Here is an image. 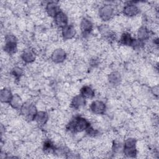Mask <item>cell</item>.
<instances>
[{
    "label": "cell",
    "mask_w": 159,
    "mask_h": 159,
    "mask_svg": "<svg viewBox=\"0 0 159 159\" xmlns=\"http://www.w3.org/2000/svg\"><path fill=\"white\" fill-rule=\"evenodd\" d=\"M98 14L101 20L108 21L111 20L114 16V8L111 4H104L100 7Z\"/></svg>",
    "instance_id": "4"
},
{
    "label": "cell",
    "mask_w": 159,
    "mask_h": 159,
    "mask_svg": "<svg viewBox=\"0 0 159 159\" xmlns=\"http://www.w3.org/2000/svg\"><path fill=\"white\" fill-rule=\"evenodd\" d=\"M152 93H153V94L155 96H158V86L157 84L153 87V88H152Z\"/></svg>",
    "instance_id": "25"
},
{
    "label": "cell",
    "mask_w": 159,
    "mask_h": 159,
    "mask_svg": "<svg viewBox=\"0 0 159 159\" xmlns=\"http://www.w3.org/2000/svg\"><path fill=\"white\" fill-rule=\"evenodd\" d=\"M9 104L12 109L18 110L20 109L23 103L20 96L17 94H13Z\"/></svg>",
    "instance_id": "20"
},
{
    "label": "cell",
    "mask_w": 159,
    "mask_h": 159,
    "mask_svg": "<svg viewBox=\"0 0 159 159\" xmlns=\"http://www.w3.org/2000/svg\"><path fill=\"white\" fill-rule=\"evenodd\" d=\"M4 50L7 55H14L17 50V40L15 35L7 34L4 37Z\"/></svg>",
    "instance_id": "3"
},
{
    "label": "cell",
    "mask_w": 159,
    "mask_h": 159,
    "mask_svg": "<svg viewBox=\"0 0 159 159\" xmlns=\"http://www.w3.org/2000/svg\"><path fill=\"white\" fill-rule=\"evenodd\" d=\"M19 110L20 114L24 116L25 120L29 122L34 120L38 112L35 105L30 101L23 103Z\"/></svg>",
    "instance_id": "2"
},
{
    "label": "cell",
    "mask_w": 159,
    "mask_h": 159,
    "mask_svg": "<svg viewBox=\"0 0 159 159\" xmlns=\"http://www.w3.org/2000/svg\"><path fill=\"white\" fill-rule=\"evenodd\" d=\"M107 80L109 84L112 86H114V87L117 86L120 84L122 81L121 75L120 74L119 72L117 71H112L108 75L107 77Z\"/></svg>",
    "instance_id": "12"
},
{
    "label": "cell",
    "mask_w": 159,
    "mask_h": 159,
    "mask_svg": "<svg viewBox=\"0 0 159 159\" xmlns=\"http://www.w3.org/2000/svg\"><path fill=\"white\" fill-rule=\"evenodd\" d=\"M43 150L44 152L47 153H50L55 152V147L53 145V143L50 140H47L44 142L43 145Z\"/></svg>",
    "instance_id": "21"
},
{
    "label": "cell",
    "mask_w": 159,
    "mask_h": 159,
    "mask_svg": "<svg viewBox=\"0 0 159 159\" xmlns=\"http://www.w3.org/2000/svg\"><path fill=\"white\" fill-rule=\"evenodd\" d=\"M86 99L80 94L75 95L71 99L70 106L75 110H78L85 105Z\"/></svg>",
    "instance_id": "13"
},
{
    "label": "cell",
    "mask_w": 159,
    "mask_h": 159,
    "mask_svg": "<svg viewBox=\"0 0 159 159\" xmlns=\"http://www.w3.org/2000/svg\"><path fill=\"white\" fill-rule=\"evenodd\" d=\"M90 125L88 120L81 116H77L73 119L67 125V129L75 134L80 133L86 130Z\"/></svg>",
    "instance_id": "1"
},
{
    "label": "cell",
    "mask_w": 159,
    "mask_h": 159,
    "mask_svg": "<svg viewBox=\"0 0 159 159\" xmlns=\"http://www.w3.org/2000/svg\"><path fill=\"white\" fill-rule=\"evenodd\" d=\"M134 38L132 37L131 34L129 32H124L122 34L120 39L119 43L124 46H132Z\"/></svg>",
    "instance_id": "19"
},
{
    "label": "cell",
    "mask_w": 159,
    "mask_h": 159,
    "mask_svg": "<svg viewBox=\"0 0 159 159\" xmlns=\"http://www.w3.org/2000/svg\"><path fill=\"white\" fill-rule=\"evenodd\" d=\"M60 11V6L57 2L50 1L47 3L45 6V12L50 17H54Z\"/></svg>",
    "instance_id": "9"
},
{
    "label": "cell",
    "mask_w": 159,
    "mask_h": 159,
    "mask_svg": "<svg viewBox=\"0 0 159 159\" xmlns=\"http://www.w3.org/2000/svg\"><path fill=\"white\" fill-rule=\"evenodd\" d=\"M80 28L83 35H88L93 30V24L89 19L83 17L80 21Z\"/></svg>",
    "instance_id": "10"
},
{
    "label": "cell",
    "mask_w": 159,
    "mask_h": 159,
    "mask_svg": "<svg viewBox=\"0 0 159 159\" xmlns=\"http://www.w3.org/2000/svg\"><path fill=\"white\" fill-rule=\"evenodd\" d=\"M61 37L64 40H68L72 39L75 34L76 30L73 25L68 24L63 29H61Z\"/></svg>",
    "instance_id": "11"
},
{
    "label": "cell",
    "mask_w": 159,
    "mask_h": 159,
    "mask_svg": "<svg viewBox=\"0 0 159 159\" xmlns=\"http://www.w3.org/2000/svg\"><path fill=\"white\" fill-rule=\"evenodd\" d=\"M48 114H47V112L43 111H38L34 119V120H35L37 124H39V125H45L48 121Z\"/></svg>",
    "instance_id": "17"
},
{
    "label": "cell",
    "mask_w": 159,
    "mask_h": 159,
    "mask_svg": "<svg viewBox=\"0 0 159 159\" xmlns=\"http://www.w3.org/2000/svg\"><path fill=\"white\" fill-rule=\"evenodd\" d=\"M13 94L11 90L8 88H4L1 89L0 99L2 103H9Z\"/></svg>",
    "instance_id": "16"
},
{
    "label": "cell",
    "mask_w": 159,
    "mask_h": 159,
    "mask_svg": "<svg viewBox=\"0 0 159 159\" xmlns=\"http://www.w3.org/2000/svg\"><path fill=\"white\" fill-rule=\"evenodd\" d=\"M124 154L129 158H134L137 155V150L136 147L132 148H123Z\"/></svg>",
    "instance_id": "22"
},
{
    "label": "cell",
    "mask_w": 159,
    "mask_h": 159,
    "mask_svg": "<svg viewBox=\"0 0 159 159\" xmlns=\"http://www.w3.org/2000/svg\"><path fill=\"white\" fill-rule=\"evenodd\" d=\"M91 111L97 115L103 114L106 110V104L101 100H96L91 102L90 105Z\"/></svg>",
    "instance_id": "7"
},
{
    "label": "cell",
    "mask_w": 159,
    "mask_h": 159,
    "mask_svg": "<svg viewBox=\"0 0 159 159\" xmlns=\"http://www.w3.org/2000/svg\"><path fill=\"white\" fill-rule=\"evenodd\" d=\"M53 21L55 25L60 29H63L68 25V18L67 15L63 11L59 12L54 17Z\"/></svg>",
    "instance_id": "8"
},
{
    "label": "cell",
    "mask_w": 159,
    "mask_h": 159,
    "mask_svg": "<svg viewBox=\"0 0 159 159\" xmlns=\"http://www.w3.org/2000/svg\"><path fill=\"white\" fill-rule=\"evenodd\" d=\"M150 30L145 26L140 27L137 32V39L143 42L144 40H148L150 37Z\"/></svg>",
    "instance_id": "18"
},
{
    "label": "cell",
    "mask_w": 159,
    "mask_h": 159,
    "mask_svg": "<svg viewBox=\"0 0 159 159\" xmlns=\"http://www.w3.org/2000/svg\"><path fill=\"white\" fill-rule=\"evenodd\" d=\"M21 59L25 63H31L35 60V55L32 50L25 49L21 54Z\"/></svg>",
    "instance_id": "14"
},
{
    "label": "cell",
    "mask_w": 159,
    "mask_h": 159,
    "mask_svg": "<svg viewBox=\"0 0 159 159\" xmlns=\"http://www.w3.org/2000/svg\"><path fill=\"white\" fill-rule=\"evenodd\" d=\"M23 70L19 66H15L11 70V74L16 80H19V78H20V77L23 75Z\"/></svg>",
    "instance_id": "23"
},
{
    "label": "cell",
    "mask_w": 159,
    "mask_h": 159,
    "mask_svg": "<svg viewBox=\"0 0 159 159\" xmlns=\"http://www.w3.org/2000/svg\"><path fill=\"white\" fill-rule=\"evenodd\" d=\"M137 140L134 137H129L125 140L123 148H132L136 147Z\"/></svg>",
    "instance_id": "24"
},
{
    "label": "cell",
    "mask_w": 159,
    "mask_h": 159,
    "mask_svg": "<svg viewBox=\"0 0 159 159\" xmlns=\"http://www.w3.org/2000/svg\"><path fill=\"white\" fill-rule=\"evenodd\" d=\"M66 52L64 48L59 47L55 48L51 53V60L55 63H61L66 58Z\"/></svg>",
    "instance_id": "5"
},
{
    "label": "cell",
    "mask_w": 159,
    "mask_h": 159,
    "mask_svg": "<svg viewBox=\"0 0 159 159\" xmlns=\"http://www.w3.org/2000/svg\"><path fill=\"white\" fill-rule=\"evenodd\" d=\"M80 94L85 99H89L94 98L95 95V92H94V90L91 86L85 85V86H83L80 89Z\"/></svg>",
    "instance_id": "15"
},
{
    "label": "cell",
    "mask_w": 159,
    "mask_h": 159,
    "mask_svg": "<svg viewBox=\"0 0 159 159\" xmlns=\"http://www.w3.org/2000/svg\"><path fill=\"white\" fill-rule=\"evenodd\" d=\"M139 7L132 2L127 4L122 8L123 14L127 17H135L139 14Z\"/></svg>",
    "instance_id": "6"
}]
</instances>
